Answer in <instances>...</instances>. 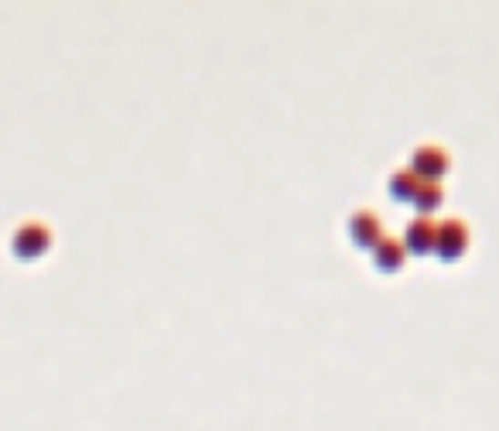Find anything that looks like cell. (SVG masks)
<instances>
[{
  "label": "cell",
  "instance_id": "6",
  "mask_svg": "<svg viewBox=\"0 0 499 431\" xmlns=\"http://www.w3.org/2000/svg\"><path fill=\"white\" fill-rule=\"evenodd\" d=\"M48 243H52L48 226H41V223H27V226L17 229L14 250H17L21 257H41L45 250H48Z\"/></svg>",
  "mask_w": 499,
  "mask_h": 431
},
{
  "label": "cell",
  "instance_id": "2",
  "mask_svg": "<svg viewBox=\"0 0 499 431\" xmlns=\"http://www.w3.org/2000/svg\"><path fill=\"white\" fill-rule=\"evenodd\" d=\"M448 168H452V158H448V151L438 148V144H421V148H414L411 164H407V172L418 178L421 185H442Z\"/></svg>",
  "mask_w": 499,
  "mask_h": 431
},
{
  "label": "cell",
  "instance_id": "8",
  "mask_svg": "<svg viewBox=\"0 0 499 431\" xmlns=\"http://www.w3.org/2000/svg\"><path fill=\"white\" fill-rule=\"evenodd\" d=\"M421 182L407 168H400V172H393L390 182H387V192H390V199H397V203H414V195H418Z\"/></svg>",
  "mask_w": 499,
  "mask_h": 431
},
{
  "label": "cell",
  "instance_id": "3",
  "mask_svg": "<svg viewBox=\"0 0 499 431\" xmlns=\"http://www.w3.org/2000/svg\"><path fill=\"white\" fill-rule=\"evenodd\" d=\"M346 233H349V243L356 247V250H363V254H369L373 247H377L383 237H387V229H383V219H379L373 209H359V213L349 219V226H346Z\"/></svg>",
  "mask_w": 499,
  "mask_h": 431
},
{
  "label": "cell",
  "instance_id": "7",
  "mask_svg": "<svg viewBox=\"0 0 499 431\" xmlns=\"http://www.w3.org/2000/svg\"><path fill=\"white\" fill-rule=\"evenodd\" d=\"M411 205L418 209L421 219H431V216L442 213V205H445V189H442V185H421Z\"/></svg>",
  "mask_w": 499,
  "mask_h": 431
},
{
  "label": "cell",
  "instance_id": "4",
  "mask_svg": "<svg viewBox=\"0 0 499 431\" xmlns=\"http://www.w3.org/2000/svg\"><path fill=\"white\" fill-rule=\"evenodd\" d=\"M434 226L431 219H411L404 229V237H400V247H404L407 257H431L434 254Z\"/></svg>",
  "mask_w": 499,
  "mask_h": 431
},
{
  "label": "cell",
  "instance_id": "5",
  "mask_svg": "<svg viewBox=\"0 0 499 431\" xmlns=\"http://www.w3.org/2000/svg\"><path fill=\"white\" fill-rule=\"evenodd\" d=\"M369 264H373L377 274H400L407 264V254H404V247H400V240L383 237V240L369 250Z\"/></svg>",
  "mask_w": 499,
  "mask_h": 431
},
{
  "label": "cell",
  "instance_id": "1",
  "mask_svg": "<svg viewBox=\"0 0 499 431\" xmlns=\"http://www.w3.org/2000/svg\"><path fill=\"white\" fill-rule=\"evenodd\" d=\"M469 247H473V229L465 219H445L434 226V257H442L445 264L462 260Z\"/></svg>",
  "mask_w": 499,
  "mask_h": 431
}]
</instances>
